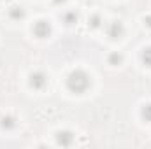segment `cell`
<instances>
[{
	"instance_id": "cell-2",
	"label": "cell",
	"mask_w": 151,
	"mask_h": 149,
	"mask_svg": "<svg viewBox=\"0 0 151 149\" xmlns=\"http://www.w3.org/2000/svg\"><path fill=\"white\" fill-rule=\"evenodd\" d=\"M58 142L63 144V146H69V144L72 142V135L67 133V132H65V133H60V135H58Z\"/></svg>"
},
{
	"instance_id": "cell-3",
	"label": "cell",
	"mask_w": 151,
	"mask_h": 149,
	"mask_svg": "<svg viewBox=\"0 0 151 149\" xmlns=\"http://www.w3.org/2000/svg\"><path fill=\"white\" fill-rule=\"evenodd\" d=\"M144 111H148V116H146V117H148V119H151V105H148Z\"/></svg>"
},
{
	"instance_id": "cell-1",
	"label": "cell",
	"mask_w": 151,
	"mask_h": 149,
	"mask_svg": "<svg viewBox=\"0 0 151 149\" xmlns=\"http://www.w3.org/2000/svg\"><path fill=\"white\" fill-rule=\"evenodd\" d=\"M69 86H70V90H74L77 93L84 91L86 86H88V77L83 72H74V74L70 75V79H69Z\"/></svg>"
}]
</instances>
